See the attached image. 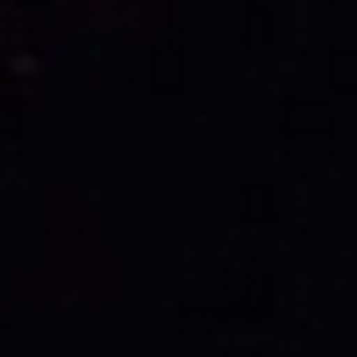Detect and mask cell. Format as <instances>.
Masks as SVG:
<instances>
[]
</instances>
